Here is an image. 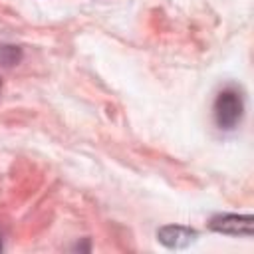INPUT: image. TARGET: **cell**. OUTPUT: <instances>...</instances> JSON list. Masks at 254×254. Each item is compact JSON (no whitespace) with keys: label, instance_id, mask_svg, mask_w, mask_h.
I'll list each match as a JSON object with an SVG mask.
<instances>
[{"label":"cell","instance_id":"3","mask_svg":"<svg viewBox=\"0 0 254 254\" xmlns=\"http://www.w3.org/2000/svg\"><path fill=\"white\" fill-rule=\"evenodd\" d=\"M159 244H163L169 250H183L192 246L198 240V230L190 228V226H183V224H165L161 228H157L155 232Z\"/></svg>","mask_w":254,"mask_h":254},{"label":"cell","instance_id":"6","mask_svg":"<svg viewBox=\"0 0 254 254\" xmlns=\"http://www.w3.org/2000/svg\"><path fill=\"white\" fill-rule=\"evenodd\" d=\"M0 89H2V79H0Z\"/></svg>","mask_w":254,"mask_h":254},{"label":"cell","instance_id":"4","mask_svg":"<svg viewBox=\"0 0 254 254\" xmlns=\"http://www.w3.org/2000/svg\"><path fill=\"white\" fill-rule=\"evenodd\" d=\"M24 50L14 44H0V65L2 67H14L22 62Z\"/></svg>","mask_w":254,"mask_h":254},{"label":"cell","instance_id":"5","mask_svg":"<svg viewBox=\"0 0 254 254\" xmlns=\"http://www.w3.org/2000/svg\"><path fill=\"white\" fill-rule=\"evenodd\" d=\"M0 250H2V236H0Z\"/></svg>","mask_w":254,"mask_h":254},{"label":"cell","instance_id":"1","mask_svg":"<svg viewBox=\"0 0 254 254\" xmlns=\"http://www.w3.org/2000/svg\"><path fill=\"white\" fill-rule=\"evenodd\" d=\"M244 93L238 85L228 83L224 85L212 103V117L220 131H234L244 117Z\"/></svg>","mask_w":254,"mask_h":254},{"label":"cell","instance_id":"2","mask_svg":"<svg viewBox=\"0 0 254 254\" xmlns=\"http://www.w3.org/2000/svg\"><path fill=\"white\" fill-rule=\"evenodd\" d=\"M208 228L212 232L224 234V236L252 238V232H254V216L252 214H236V212L214 214L208 220Z\"/></svg>","mask_w":254,"mask_h":254}]
</instances>
